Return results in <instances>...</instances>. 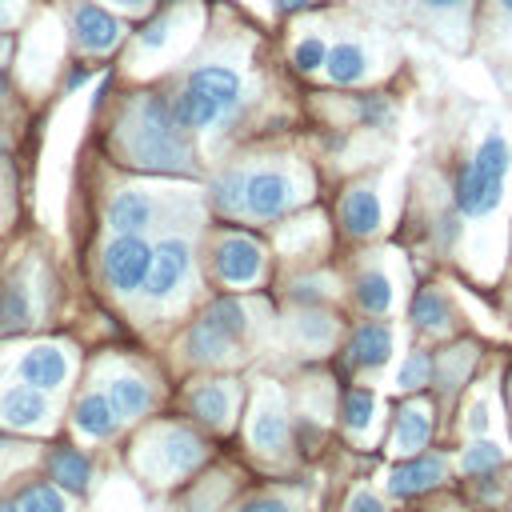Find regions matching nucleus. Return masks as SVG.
Listing matches in <instances>:
<instances>
[{
	"label": "nucleus",
	"mask_w": 512,
	"mask_h": 512,
	"mask_svg": "<svg viewBox=\"0 0 512 512\" xmlns=\"http://www.w3.org/2000/svg\"><path fill=\"white\" fill-rule=\"evenodd\" d=\"M508 172H512V140L500 124H492L472 156L460 164L456 172V184H452V204H456V216L464 220H484L500 208L504 200V184H508Z\"/></svg>",
	"instance_id": "f257e3e1"
},
{
	"label": "nucleus",
	"mask_w": 512,
	"mask_h": 512,
	"mask_svg": "<svg viewBox=\"0 0 512 512\" xmlns=\"http://www.w3.org/2000/svg\"><path fill=\"white\" fill-rule=\"evenodd\" d=\"M244 104V80L232 64H200L184 76L176 100H172V116L180 128H212L228 116H236V108Z\"/></svg>",
	"instance_id": "f03ea898"
},
{
	"label": "nucleus",
	"mask_w": 512,
	"mask_h": 512,
	"mask_svg": "<svg viewBox=\"0 0 512 512\" xmlns=\"http://www.w3.org/2000/svg\"><path fill=\"white\" fill-rule=\"evenodd\" d=\"M128 152H132V164H144V168L184 172V168L192 164L188 144H184V136H180V124H176L168 100H160V96H140V100H136Z\"/></svg>",
	"instance_id": "7ed1b4c3"
},
{
	"label": "nucleus",
	"mask_w": 512,
	"mask_h": 512,
	"mask_svg": "<svg viewBox=\"0 0 512 512\" xmlns=\"http://www.w3.org/2000/svg\"><path fill=\"white\" fill-rule=\"evenodd\" d=\"M404 4L444 44H452V48H468L472 44L480 0H404Z\"/></svg>",
	"instance_id": "20e7f679"
},
{
	"label": "nucleus",
	"mask_w": 512,
	"mask_h": 512,
	"mask_svg": "<svg viewBox=\"0 0 512 512\" xmlns=\"http://www.w3.org/2000/svg\"><path fill=\"white\" fill-rule=\"evenodd\" d=\"M296 200H300V184L284 168H260V172L244 176V212L248 216L272 220V216H284Z\"/></svg>",
	"instance_id": "39448f33"
},
{
	"label": "nucleus",
	"mask_w": 512,
	"mask_h": 512,
	"mask_svg": "<svg viewBox=\"0 0 512 512\" xmlns=\"http://www.w3.org/2000/svg\"><path fill=\"white\" fill-rule=\"evenodd\" d=\"M148 268H152V248L136 232H116V240L104 248V276L116 292L144 288Z\"/></svg>",
	"instance_id": "423d86ee"
},
{
	"label": "nucleus",
	"mask_w": 512,
	"mask_h": 512,
	"mask_svg": "<svg viewBox=\"0 0 512 512\" xmlns=\"http://www.w3.org/2000/svg\"><path fill=\"white\" fill-rule=\"evenodd\" d=\"M124 40V20L112 16L108 8H100L96 0H80L72 4V44L80 52L104 56Z\"/></svg>",
	"instance_id": "0eeeda50"
},
{
	"label": "nucleus",
	"mask_w": 512,
	"mask_h": 512,
	"mask_svg": "<svg viewBox=\"0 0 512 512\" xmlns=\"http://www.w3.org/2000/svg\"><path fill=\"white\" fill-rule=\"evenodd\" d=\"M192 268V248L184 236H164L156 248H152V268H148V280H144V292L152 300H164L176 292V284L188 276Z\"/></svg>",
	"instance_id": "6e6552de"
},
{
	"label": "nucleus",
	"mask_w": 512,
	"mask_h": 512,
	"mask_svg": "<svg viewBox=\"0 0 512 512\" xmlns=\"http://www.w3.org/2000/svg\"><path fill=\"white\" fill-rule=\"evenodd\" d=\"M324 76L340 88H352V84H364L372 76V52L360 36H344L336 44H328V56H324Z\"/></svg>",
	"instance_id": "1a4fd4ad"
},
{
	"label": "nucleus",
	"mask_w": 512,
	"mask_h": 512,
	"mask_svg": "<svg viewBox=\"0 0 512 512\" xmlns=\"http://www.w3.org/2000/svg\"><path fill=\"white\" fill-rule=\"evenodd\" d=\"M260 264H264V256H260V248H256L248 236H224V240L216 244V272H220V280H228V284H248V280H256Z\"/></svg>",
	"instance_id": "9d476101"
},
{
	"label": "nucleus",
	"mask_w": 512,
	"mask_h": 512,
	"mask_svg": "<svg viewBox=\"0 0 512 512\" xmlns=\"http://www.w3.org/2000/svg\"><path fill=\"white\" fill-rule=\"evenodd\" d=\"M380 220H384V208H380L376 188L372 184H352L344 192V200H340V224H344V232L372 236L380 228Z\"/></svg>",
	"instance_id": "9b49d317"
},
{
	"label": "nucleus",
	"mask_w": 512,
	"mask_h": 512,
	"mask_svg": "<svg viewBox=\"0 0 512 512\" xmlns=\"http://www.w3.org/2000/svg\"><path fill=\"white\" fill-rule=\"evenodd\" d=\"M440 480H444V456H412V460L392 468L388 492L392 496H420V492L436 488Z\"/></svg>",
	"instance_id": "f8f14e48"
},
{
	"label": "nucleus",
	"mask_w": 512,
	"mask_h": 512,
	"mask_svg": "<svg viewBox=\"0 0 512 512\" xmlns=\"http://www.w3.org/2000/svg\"><path fill=\"white\" fill-rule=\"evenodd\" d=\"M156 220V200L136 192V188H124L108 200V228L112 232H144L148 224Z\"/></svg>",
	"instance_id": "ddd939ff"
},
{
	"label": "nucleus",
	"mask_w": 512,
	"mask_h": 512,
	"mask_svg": "<svg viewBox=\"0 0 512 512\" xmlns=\"http://www.w3.org/2000/svg\"><path fill=\"white\" fill-rule=\"evenodd\" d=\"M0 420L8 428H36L48 420V400H44V388H32V384H20V388H8L0 396Z\"/></svg>",
	"instance_id": "4468645a"
},
{
	"label": "nucleus",
	"mask_w": 512,
	"mask_h": 512,
	"mask_svg": "<svg viewBox=\"0 0 512 512\" xmlns=\"http://www.w3.org/2000/svg\"><path fill=\"white\" fill-rule=\"evenodd\" d=\"M392 356V328L380 320H364L348 340V360L356 368H380Z\"/></svg>",
	"instance_id": "2eb2a0df"
},
{
	"label": "nucleus",
	"mask_w": 512,
	"mask_h": 512,
	"mask_svg": "<svg viewBox=\"0 0 512 512\" xmlns=\"http://www.w3.org/2000/svg\"><path fill=\"white\" fill-rule=\"evenodd\" d=\"M64 372H68V356L52 344H40V348L20 356V376L32 388H56L64 380Z\"/></svg>",
	"instance_id": "dca6fc26"
},
{
	"label": "nucleus",
	"mask_w": 512,
	"mask_h": 512,
	"mask_svg": "<svg viewBox=\"0 0 512 512\" xmlns=\"http://www.w3.org/2000/svg\"><path fill=\"white\" fill-rule=\"evenodd\" d=\"M116 420H120V416L112 412L108 396H100V392L80 396L76 408H72V424H76L84 436H92V440H108V436L116 432Z\"/></svg>",
	"instance_id": "f3484780"
},
{
	"label": "nucleus",
	"mask_w": 512,
	"mask_h": 512,
	"mask_svg": "<svg viewBox=\"0 0 512 512\" xmlns=\"http://www.w3.org/2000/svg\"><path fill=\"white\" fill-rule=\"evenodd\" d=\"M428 436H432V416H428V408H424V404H404V408L396 412V432H392L396 452L416 456V452L428 444Z\"/></svg>",
	"instance_id": "a211bd4d"
},
{
	"label": "nucleus",
	"mask_w": 512,
	"mask_h": 512,
	"mask_svg": "<svg viewBox=\"0 0 512 512\" xmlns=\"http://www.w3.org/2000/svg\"><path fill=\"white\" fill-rule=\"evenodd\" d=\"M412 320H416V328H424V332L448 328V320H452L448 296H444L440 288H420V292L412 296Z\"/></svg>",
	"instance_id": "6ab92c4d"
},
{
	"label": "nucleus",
	"mask_w": 512,
	"mask_h": 512,
	"mask_svg": "<svg viewBox=\"0 0 512 512\" xmlns=\"http://www.w3.org/2000/svg\"><path fill=\"white\" fill-rule=\"evenodd\" d=\"M160 456H164V464H168L172 472H188L192 464H200L204 444H200L192 432L172 428V432H164V440H160Z\"/></svg>",
	"instance_id": "aec40b11"
},
{
	"label": "nucleus",
	"mask_w": 512,
	"mask_h": 512,
	"mask_svg": "<svg viewBox=\"0 0 512 512\" xmlns=\"http://www.w3.org/2000/svg\"><path fill=\"white\" fill-rule=\"evenodd\" d=\"M48 468H52V480H56L60 488H68V492H84V488H88L92 468H88V460H84L80 452H72V448H56L52 460H48Z\"/></svg>",
	"instance_id": "412c9836"
},
{
	"label": "nucleus",
	"mask_w": 512,
	"mask_h": 512,
	"mask_svg": "<svg viewBox=\"0 0 512 512\" xmlns=\"http://www.w3.org/2000/svg\"><path fill=\"white\" fill-rule=\"evenodd\" d=\"M108 404H112L116 416L132 420V416H140L148 408V388L136 376H116L112 388H108Z\"/></svg>",
	"instance_id": "4be33fe9"
},
{
	"label": "nucleus",
	"mask_w": 512,
	"mask_h": 512,
	"mask_svg": "<svg viewBox=\"0 0 512 512\" xmlns=\"http://www.w3.org/2000/svg\"><path fill=\"white\" fill-rule=\"evenodd\" d=\"M356 300L368 312H388L392 308V280L380 268H368L356 276Z\"/></svg>",
	"instance_id": "5701e85b"
},
{
	"label": "nucleus",
	"mask_w": 512,
	"mask_h": 512,
	"mask_svg": "<svg viewBox=\"0 0 512 512\" xmlns=\"http://www.w3.org/2000/svg\"><path fill=\"white\" fill-rule=\"evenodd\" d=\"M476 36H484V40H504V36H512V0H480Z\"/></svg>",
	"instance_id": "b1692460"
},
{
	"label": "nucleus",
	"mask_w": 512,
	"mask_h": 512,
	"mask_svg": "<svg viewBox=\"0 0 512 512\" xmlns=\"http://www.w3.org/2000/svg\"><path fill=\"white\" fill-rule=\"evenodd\" d=\"M228 348H232V340H228L220 328H212L204 316H200V324L188 332V352H192V360H220Z\"/></svg>",
	"instance_id": "393cba45"
},
{
	"label": "nucleus",
	"mask_w": 512,
	"mask_h": 512,
	"mask_svg": "<svg viewBox=\"0 0 512 512\" xmlns=\"http://www.w3.org/2000/svg\"><path fill=\"white\" fill-rule=\"evenodd\" d=\"M204 320L212 324V328H220L232 344L244 336V324H248V316H244V308L232 300V296H220V300H212V308L204 312Z\"/></svg>",
	"instance_id": "a878e982"
},
{
	"label": "nucleus",
	"mask_w": 512,
	"mask_h": 512,
	"mask_svg": "<svg viewBox=\"0 0 512 512\" xmlns=\"http://www.w3.org/2000/svg\"><path fill=\"white\" fill-rule=\"evenodd\" d=\"M248 436H252V444L256 448H280L284 444V436H288V424H284V416L276 412V408H260L256 416H252V428H248Z\"/></svg>",
	"instance_id": "bb28decb"
},
{
	"label": "nucleus",
	"mask_w": 512,
	"mask_h": 512,
	"mask_svg": "<svg viewBox=\"0 0 512 512\" xmlns=\"http://www.w3.org/2000/svg\"><path fill=\"white\" fill-rule=\"evenodd\" d=\"M28 312H32V304H28V292H24V284H0V332H12V328H20L24 320H28Z\"/></svg>",
	"instance_id": "cd10ccee"
},
{
	"label": "nucleus",
	"mask_w": 512,
	"mask_h": 512,
	"mask_svg": "<svg viewBox=\"0 0 512 512\" xmlns=\"http://www.w3.org/2000/svg\"><path fill=\"white\" fill-rule=\"evenodd\" d=\"M372 412H376V396H372L368 388H352V392L344 396L340 416H344V424H348L352 432H364V428L372 424Z\"/></svg>",
	"instance_id": "c85d7f7f"
},
{
	"label": "nucleus",
	"mask_w": 512,
	"mask_h": 512,
	"mask_svg": "<svg viewBox=\"0 0 512 512\" xmlns=\"http://www.w3.org/2000/svg\"><path fill=\"white\" fill-rule=\"evenodd\" d=\"M12 512H64V500H60V492L48 488V484H28V488L16 496Z\"/></svg>",
	"instance_id": "c756f323"
},
{
	"label": "nucleus",
	"mask_w": 512,
	"mask_h": 512,
	"mask_svg": "<svg viewBox=\"0 0 512 512\" xmlns=\"http://www.w3.org/2000/svg\"><path fill=\"white\" fill-rule=\"evenodd\" d=\"M228 404H232V400H228V388H224V384H204V388L192 396V408H196L208 424H220V420L228 416Z\"/></svg>",
	"instance_id": "7c9ffc66"
},
{
	"label": "nucleus",
	"mask_w": 512,
	"mask_h": 512,
	"mask_svg": "<svg viewBox=\"0 0 512 512\" xmlns=\"http://www.w3.org/2000/svg\"><path fill=\"white\" fill-rule=\"evenodd\" d=\"M500 460H504V452H500L492 440H476V444H468V448H464L460 468H464V472H472V476H480V472H492Z\"/></svg>",
	"instance_id": "2f4dec72"
},
{
	"label": "nucleus",
	"mask_w": 512,
	"mask_h": 512,
	"mask_svg": "<svg viewBox=\"0 0 512 512\" xmlns=\"http://www.w3.org/2000/svg\"><path fill=\"white\" fill-rule=\"evenodd\" d=\"M324 56H328V40L324 36H304L296 48H292V64L300 72H320L324 68Z\"/></svg>",
	"instance_id": "473e14b6"
},
{
	"label": "nucleus",
	"mask_w": 512,
	"mask_h": 512,
	"mask_svg": "<svg viewBox=\"0 0 512 512\" xmlns=\"http://www.w3.org/2000/svg\"><path fill=\"white\" fill-rule=\"evenodd\" d=\"M244 176L248 172H224L216 180V204L224 212H244Z\"/></svg>",
	"instance_id": "72a5a7b5"
},
{
	"label": "nucleus",
	"mask_w": 512,
	"mask_h": 512,
	"mask_svg": "<svg viewBox=\"0 0 512 512\" xmlns=\"http://www.w3.org/2000/svg\"><path fill=\"white\" fill-rule=\"evenodd\" d=\"M356 116H360V124H368V128H384V124H392L396 108H392L388 96H360Z\"/></svg>",
	"instance_id": "f704fd0d"
},
{
	"label": "nucleus",
	"mask_w": 512,
	"mask_h": 512,
	"mask_svg": "<svg viewBox=\"0 0 512 512\" xmlns=\"http://www.w3.org/2000/svg\"><path fill=\"white\" fill-rule=\"evenodd\" d=\"M428 376H432V360H428L424 352H412V356L400 364L396 384H400V388H420V384H428Z\"/></svg>",
	"instance_id": "c9c22d12"
},
{
	"label": "nucleus",
	"mask_w": 512,
	"mask_h": 512,
	"mask_svg": "<svg viewBox=\"0 0 512 512\" xmlns=\"http://www.w3.org/2000/svg\"><path fill=\"white\" fill-rule=\"evenodd\" d=\"M168 32H172V16H164V20H156L148 32H140V48H160V44L168 40Z\"/></svg>",
	"instance_id": "e433bc0d"
},
{
	"label": "nucleus",
	"mask_w": 512,
	"mask_h": 512,
	"mask_svg": "<svg viewBox=\"0 0 512 512\" xmlns=\"http://www.w3.org/2000/svg\"><path fill=\"white\" fill-rule=\"evenodd\" d=\"M240 512H288V504L276 500V496H256V500H248Z\"/></svg>",
	"instance_id": "4c0bfd02"
},
{
	"label": "nucleus",
	"mask_w": 512,
	"mask_h": 512,
	"mask_svg": "<svg viewBox=\"0 0 512 512\" xmlns=\"http://www.w3.org/2000/svg\"><path fill=\"white\" fill-rule=\"evenodd\" d=\"M300 328H304V336H308V340H324V336L332 332V324H328L324 316H304V324H300Z\"/></svg>",
	"instance_id": "58836bf2"
},
{
	"label": "nucleus",
	"mask_w": 512,
	"mask_h": 512,
	"mask_svg": "<svg viewBox=\"0 0 512 512\" xmlns=\"http://www.w3.org/2000/svg\"><path fill=\"white\" fill-rule=\"evenodd\" d=\"M348 512H380V500L372 492H356L352 504H348Z\"/></svg>",
	"instance_id": "ea45409f"
},
{
	"label": "nucleus",
	"mask_w": 512,
	"mask_h": 512,
	"mask_svg": "<svg viewBox=\"0 0 512 512\" xmlns=\"http://www.w3.org/2000/svg\"><path fill=\"white\" fill-rule=\"evenodd\" d=\"M20 4L24 0H0V28H12L20 20Z\"/></svg>",
	"instance_id": "a19ab883"
},
{
	"label": "nucleus",
	"mask_w": 512,
	"mask_h": 512,
	"mask_svg": "<svg viewBox=\"0 0 512 512\" xmlns=\"http://www.w3.org/2000/svg\"><path fill=\"white\" fill-rule=\"evenodd\" d=\"M112 8H120V12H128V16H136V12H148L152 8V0H108Z\"/></svg>",
	"instance_id": "79ce46f5"
},
{
	"label": "nucleus",
	"mask_w": 512,
	"mask_h": 512,
	"mask_svg": "<svg viewBox=\"0 0 512 512\" xmlns=\"http://www.w3.org/2000/svg\"><path fill=\"white\" fill-rule=\"evenodd\" d=\"M468 428H472V432H484V428H488V408H484V404H476V408H472Z\"/></svg>",
	"instance_id": "37998d69"
},
{
	"label": "nucleus",
	"mask_w": 512,
	"mask_h": 512,
	"mask_svg": "<svg viewBox=\"0 0 512 512\" xmlns=\"http://www.w3.org/2000/svg\"><path fill=\"white\" fill-rule=\"evenodd\" d=\"M316 0H272L276 12H300V8H312Z\"/></svg>",
	"instance_id": "c03bdc74"
},
{
	"label": "nucleus",
	"mask_w": 512,
	"mask_h": 512,
	"mask_svg": "<svg viewBox=\"0 0 512 512\" xmlns=\"http://www.w3.org/2000/svg\"><path fill=\"white\" fill-rule=\"evenodd\" d=\"M4 52H8V36H0V56H4Z\"/></svg>",
	"instance_id": "a18cd8bd"
},
{
	"label": "nucleus",
	"mask_w": 512,
	"mask_h": 512,
	"mask_svg": "<svg viewBox=\"0 0 512 512\" xmlns=\"http://www.w3.org/2000/svg\"><path fill=\"white\" fill-rule=\"evenodd\" d=\"M4 152H8V140H4V136H0V156H4Z\"/></svg>",
	"instance_id": "49530a36"
},
{
	"label": "nucleus",
	"mask_w": 512,
	"mask_h": 512,
	"mask_svg": "<svg viewBox=\"0 0 512 512\" xmlns=\"http://www.w3.org/2000/svg\"><path fill=\"white\" fill-rule=\"evenodd\" d=\"M4 92H8V84H4V76H0V100H4Z\"/></svg>",
	"instance_id": "de8ad7c7"
},
{
	"label": "nucleus",
	"mask_w": 512,
	"mask_h": 512,
	"mask_svg": "<svg viewBox=\"0 0 512 512\" xmlns=\"http://www.w3.org/2000/svg\"><path fill=\"white\" fill-rule=\"evenodd\" d=\"M0 512H12V504H0Z\"/></svg>",
	"instance_id": "09e8293b"
},
{
	"label": "nucleus",
	"mask_w": 512,
	"mask_h": 512,
	"mask_svg": "<svg viewBox=\"0 0 512 512\" xmlns=\"http://www.w3.org/2000/svg\"><path fill=\"white\" fill-rule=\"evenodd\" d=\"M508 400H512V380H508Z\"/></svg>",
	"instance_id": "8fccbe9b"
},
{
	"label": "nucleus",
	"mask_w": 512,
	"mask_h": 512,
	"mask_svg": "<svg viewBox=\"0 0 512 512\" xmlns=\"http://www.w3.org/2000/svg\"><path fill=\"white\" fill-rule=\"evenodd\" d=\"M508 512H512V508H508Z\"/></svg>",
	"instance_id": "3c124183"
}]
</instances>
